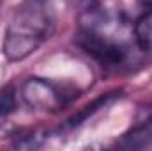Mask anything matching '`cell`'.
Returning <instances> with one entry per match:
<instances>
[{
  "label": "cell",
  "mask_w": 152,
  "mask_h": 151,
  "mask_svg": "<svg viewBox=\"0 0 152 151\" xmlns=\"http://www.w3.org/2000/svg\"><path fill=\"white\" fill-rule=\"evenodd\" d=\"M76 44L108 71L129 70L142 53L134 41L133 25L120 14L92 5L80 21Z\"/></svg>",
  "instance_id": "1"
},
{
  "label": "cell",
  "mask_w": 152,
  "mask_h": 151,
  "mask_svg": "<svg viewBox=\"0 0 152 151\" xmlns=\"http://www.w3.org/2000/svg\"><path fill=\"white\" fill-rule=\"evenodd\" d=\"M55 20L46 0H23L7 25L2 44L4 57L11 62L30 57L51 38Z\"/></svg>",
  "instance_id": "2"
},
{
  "label": "cell",
  "mask_w": 152,
  "mask_h": 151,
  "mask_svg": "<svg viewBox=\"0 0 152 151\" xmlns=\"http://www.w3.org/2000/svg\"><path fill=\"white\" fill-rule=\"evenodd\" d=\"M21 98L34 110L57 112L67 105L71 94L64 87H60L58 84H55L51 80L28 78L21 85Z\"/></svg>",
  "instance_id": "3"
},
{
  "label": "cell",
  "mask_w": 152,
  "mask_h": 151,
  "mask_svg": "<svg viewBox=\"0 0 152 151\" xmlns=\"http://www.w3.org/2000/svg\"><path fill=\"white\" fill-rule=\"evenodd\" d=\"M149 146H152V117L133 126L117 141V148L120 150H143Z\"/></svg>",
  "instance_id": "4"
},
{
  "label": "cell",
  "mask_w": 152,
  "mask_h": 151,
  "mask_svg": "<svg viewBox=\"0 0 152 151\" xmlns=\"http://www.w3.org/2000/svg\"><path fill=\"white\" fill-rule=\"evenodd\" d=\"M133 34L142 53H149L152 50V11H145L133 23Z\"/></svg>",
  "instance_id": "5"
},
{
  "label": "cell",
  "mask_w": 152,
  "mask_h": 151,
  "mask_svg": "<svg viewBox=\"0 0 152 151\" xmlns=\"http://www.w3.org/2000/svg\"><path fill=\"white\" fill-rule=\"evenodd\" d=\"M16 109V94L11 87H5L0 91V117L9 115Z\"/></svg>",
  "instance_id": "6"
},
{
  "label": "cell",
  "mask_w": 152,
  "mask_h": 151,
  "mask_svg": "<svg viewBox=\"0 0 152 151\" xmlns=\"http://www.w3.org/2000/svg\"><path fill=\"white\" fill-rule=\"evenodd\" d=\"M66 2H69L73 5H90L92 4V0H66Z\"/></svg>",
  "instance_id": "7"
},
{
  "label": "cell",
  "mask_w": 152,
  "mask_h": 151,
  "mask_svg": "<svg viewBox=\"0 0 152 151\" xmlns=\"http://www.w3.org/2000/svg\"><path fill=\"white\" fill-rule=\"evenodd\" d=\"M138 4H140L145 11H152V0H138Z\"/></svg>",
  "instance_id": "8"
},
{
  "label": "cell",
  "mask_w": 152,
  "mask_h": 151,
  "mask_svg": "<svg viewBox=\"0 0 152 151\" xmlns=\"http://www.w3.org/2000/svg\"><path fill=\"white\" fill-rule=\"evenodd\" d=\"M2 2H4V0H0V9H2Z\"/></svg>",
  "instance_id": "9"
}]
</instances>
